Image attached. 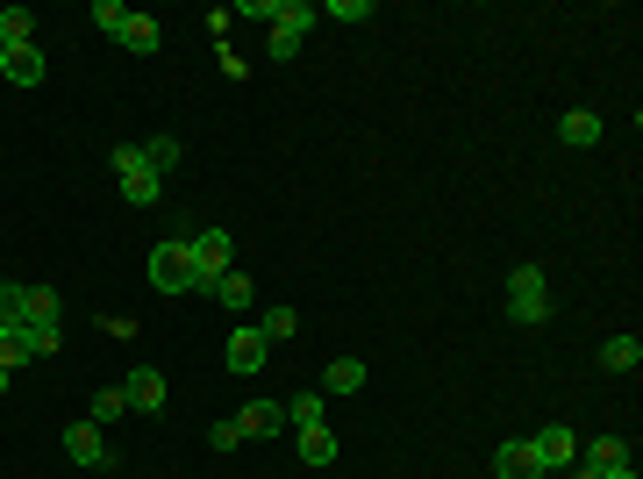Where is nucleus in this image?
Instances as JSON below:
<instances>
[{
  "label": "nucleus",
  "mask_w": 643,
  "mask_h": 479,
  "mask_svg": "<svg viewBox=\"0 0 643 479\" xmlns=\"http://www.w3.org/2000/svg\"><path fill=\"white\" fill-rule=\"evenodd\" d=\"M94 22L122 43V51H136V57H150V51L165 43V36H158V22H150L144 8H122V0H94Z\"/></svg>",
  "instance_id": "1"
},
{
  "label": "nucleus",
  "mask_w": 643,
  "mask_h": 479,
  "mask_svg": "<svg viewBox=\"0 0 643 479\" xmlns=\"http://www.w3.org/2000/svg\"><path fill=\"white\" fill-rule=\"evenodd\" d=\"M322 22V8H308V0H280L272 8V57H301V43H308V29Z\"/></svg>",
  "instance_id": "2"
},
{
  "label": "nucleus",
  "mask_w": 643,
  "mask_h": 479,
  "mask_svg": "<svg viewBox=\"0 0 643 479\" xmlns=\"http://www.w3.org/2000/svg\"><path fill=\"white\" fill-rule=\"evenodd\" d=\"M115 179H122V201H129V207L165 201V179L144 164V151H136V143H115Z\"/></svg>",
  "instance_id": "3"
},
{
  "label": "nucleus",
  "mask_w": 643,
  "mask_h": 479,
  "mask_svg": "<svg viewBox=\"0 0 643 479\" xmlns=\"http://www.w3.org/2000/svg\"><path fill=\"white\" fill-rule=\"evenodd\" d=\"M508 316L515 322H544L550 316V279H544V265H515V273H508Z\"/></svg>",
  "instance_id": "4"
},
{
  "label": "nucleus",
  "mask_w": 643,
  "mask_h": 479,
  "mask_svg": "<svg viewBox=\"0 0 643 479\" xmlns=\"http://www.w3.org/2000/svg\"><path fill=\"white\" fill-rule=\"evenodd\" d=\"M150 287H158V294H193V251H187V236H165V244L150 251Z\"/></svg>",
  "instance_id": "5"
},
{
  "label": "nucleus",
  "mask_w": 643,
  "mask_h": 479,
  "mask_svg": "<svg viewBox=\"0 0 643 479\" xmlns=\"http://www.w3.org/2000/svg\"><path fill=\"white\" fill-rule=\"evenodd\" d=\"M187 251H193V294H208L229 273V230H193Z\"/></svg>",
  "instance_id": "6"
},
{
  "label": "nucleus",
  "mask_w": 643,
  "mask_h": 479,
  "mask_svg": "<svg viewBox=\"0 0 643 479\" xmlns=\"http://www.w3.org/2000/svg\"><path fill=\"white\" fill-rule=\"evenodd\" d=\"M65 458L86 466V472H107V466H115V444L101 437V423H72L65 429Z\"/></svg>",
  "instance_id": "7"
},
{
  "label": "nucleus",
  "mask_w": 643,
  "mask_h": 479,
  "mask_svg": "<svg viewBox=\"0 0 643 479\" xmlns=\"http://www.w3.org/2000/svg\"><path fill=\"white\" fill-rule=\"evenodd\" d=\"M529 451H536V466H544V472H565L579 458V444H572V429H565V423H550V429H536V437H529Z\"/></svg>",
  "instance_id": "8"
},
{
  "label": "nucleus",
  "mask_w": 643,
  "mask_h": 479,
  "mask_svg": "<svg viewBox=\"0 0 643 479\" xmlns=\"http://www.w3.org/2000/svg\"><path fill=\"white\" fill-rule=\"evenodd\" d=\"M265 358H272V343L257 337L251 322H243V329H229V372H265Z\"/></svg>",
  "instance_id": "9"
},
{
  "label": "nucleus",
  "mask_w": 643,
  "mask_h": 479,
  "mask_svg": "<svg viewBox=\"0 0 643 479\" xmlns=\"http://www.w3.org/2000/svg\"><path fill=\"white\" fill-rule=\"evenodd\" d=\"M0 79H8V86H43V51H36V43L0 51Z\"/></svg>",
  "instance_id": "10"
},
{
  "label": "nucleus",
  "mask_w": 643,
  "mask_h": 479,
  "mask_svg": "<svg viewBox=\"0 0 643 479\" xmlns=\"http://www.w3.org/2000/svg\"><path fill=\"white\" fill-rule=\"evenodd\" d=\"M236 429H243V437H280V429H286V401H251V408L236 415Z\"/></svg>",
  "instance_id": "11"
},
{
  "label": "nucleus",
  "mask_w": 643,
  "mask_h": 479,
  "mask_svg": "<svg viewBox=\"0 0 643 479\" xmlns=\"http://www.w3.org/2000/svg\"><path fill=\"white\" fill-rule=\"evenodd\" d=\"M214 301H222L229 308V316H251V308H257V287H251V273H222V279H214Z\"/></svg>",
  "instance_id": "12"
},
{
  "label": "nucleus",
  "mask_w": 643,
  "mask_h": 479,
  "mask_svg": "<svg viewBox=\"0 0 643 479\" xmlns=\"http://www.w3.org/2000/svg\"><path fill=\"white\" fill-rule=\"evenodd\" d=\"M494 479H550V472L536 466L529 444H500V451H494Z\"/></svg>",
  "instance_id": "13"
},
{
  "label": "nucleus",
  "mask_w": 643,
  "mask_h": 479,
  "mask_svg": "<svg viewBox=\"0 0 643 479\" xmlns=\"http://www.w3.org/2000/svg\"><path fill=\"white\" fill-rule=\"evenodd\" d=\"M358 386H365V365H358V358H329V365H322V386H315V394L329 401V394H358Z\"/></svg>",
  "instance_id": "14"
},
{
  "label": "nucleus",
  "mask_w": 643,
  "mask_h": 479,
  "mask_svg": "<svg viewBox=\"0 0 643 479\" xmlns=\"http://www.w3.org/2000/svg\"><path fill=\"white\" fill-rule=\"evenodd\" d=\"M122 394H129V408H144V415H150V408H165V380H158V365H136Z\"/></svg>",
  "instance_id": "15"
},
{
  "label": "nucleus",
  "mask_w": 643,
  "mask_h": 479,
  "mask_svg": "<svg viewBox=\"0 0 643 479\" xmlns=\"http://www.w3.org/2000/svg\"><path fill=\"white\" fill-rule=\"evenodd\" d=\"M558 137L572 143V151H593V143H601V115H593V108H572V115L558 123Z\"/></svg>",
  "instance_id": "16"
},
{
  "label": "nucleus",
  "mask_w": 643,
  "mask_h": 479,
  "mask_svg": "<svg viewBox=\"0 0 643 479\" xmlns=\"http://www.w3.org/2000/svg\"><path fill=\"white\" fill-rule=\"evenodd\" d=\"M22 43H36V14H29V8H0V51H22Z\"/></svg>",
  "instance_id": "17"
},
{
  "label": "nucleus",
  "mask_w": 643,
  "mask_h": 479,
  "mask_svg": "<svg viewBox=\"0 0 643 479\" xmlns=\"http://www.w3.org/2000/svg\"><path fill=\"white\" fill-rule=\"evenodd\" d=\"M329 458H336V429L329 423L301 429V466H329Z\"/></svg>",
  "instance_id": "18"
},
{
  "label": "nucleus",
  "mask_w": 643,
  "mask_h": 479,
  "mask_svg": "<svg viewBox=\"0 0 643 479\" xmlns=\"http://www.w3.org/2000/svg\"><path fill=\"white\" fill-rule=\"evenodd\" d=\"M136 151H144V164H150L158 179H172V164L187 158V151H179V137H150V143H136Z\"/></svg>",
  "instance_id": "19"
},
{
  "label": "nucleus",
  "mask_w": 643,
  "mask_h": 479,
  "mask_svg": "<svg viewBox=\"0 0 643 479\" xmlns=\"http://www.w3.org/2000/svg\"><path fill=\"white\" fill-rule=\"evenodd\" d=\"M601 365H608V372H636V365H643V343H636V337H608V343H601Z\"/></svg>",
  "instance_id": "20"
},
{
  "label": "nucleus",
  "mask_w": 643,
  "mask_h": 479,
  "mask_svg": "<svg viewBox=\"0 0 643 479\" xmlns=\"http://www.w3.org/2000/svg\"><path fill=\"white\" fill-rule=\"evenodd\" d=\"M251 329H257V337H265V343H286V337H294V329H301V316H294V308H265V316H257Z\"/></svg>",
  "instance_id": "21"
},
{
  "label": "nucleus",
  "mask_w": 643,
  "mask_h": 479,
  "mask_svg": "<svg viewBox=\"0 0 643 479\" xmlns=\"http://www.w3.org/2000/svg\"><path fill=\"white\" fill-rule=\"evenodd\" d=\"M43 322H57V294H51V287H29V301H22V329H43Z\"/></svg>",
  "instance_id": "22"
},
{
  "label": "nucleus",
  "mask_w": 643,
  "mask_h": 479,
  "mask_svg": "<svg viewBox=\"0 0 643 479\" xmlns=\"http://www.w3.org/2000/svg\"><path fill=\"white\" fill-rule=\"evenodd\" d=\"M587 466H593V472H615V466H630V451H622L615 437H593V444H587Z\"/></svg>",
  "instance_id": "23"
},
{
  "label": "nucleus",
  "mask_w": 643,
  "mask_h": 479,
  "mask_svg": "<svg viewBox=\"0 0 643 479\" xmlns=\"http://www.w3.org/2000/svg\"><path fill=\"white\" fill-rule=\"evenodd\" d=\"M122 415H129V394H122V386H101V394H94V415H86V423H122Z\"/></svg>",
  "instance_id": "24"
},
{
  "label": "nucleus",
  "mask_w": 643,
  "mask_h": 479,
  "mask_svg": "<svg viewBox=\"0 0 643 479\" xmlns=\"http://www.w3.org/2000/svg\"><path fill=\"white\" fill-rule=\"evenodd\" d=\"M22 301H29L22 279H0V322H8V329H22Z\"/></svg>",
  "instance_id": "25"
},
{
  "label": "nucleus",
  "mask_w": 643,
  "mask_h": 479,
  "mask_svg": "<svg viewBox=\"0 0 643 479\" xmlns=\"http://www.w3.org/2000/svg\"><path fill=\"white\" fill-rule=\"evenodd\" d=\"M372 0H329V8H322V22H372Z\"/></svg>",
  "instance_id": "26"
},
{
  "label": "nucleus",
  "mask_w": 643,
  "mask_h": 479,
  "mask_svg": "<svg viewBox=\"0 0 643 479\" xmlns=\"http://www.w3.org/2000/svg\"><path fill=\"white\" fill-rule=\"evenodd\" d=\"M286 423H294V429H315L322 423V394H294V401H286Z\"/></svg>",
  "instance_id": "27"
},
{
  "label": "nucleus",
  "mask_w": 643,
  "mask_h": 479,
  "mask_svg": "<svg viewBox=\"0 0 643 479\" xmlns=\"http://www.w3.org/2000/svg\"><path fill=\"white\" fill-rule=\"evenodd\" d=\"M0 365H29V337H22V329H8V322H0Z\"/></svg>",
  "instance_id": "28"
},
{
  "label": "nucleus",
  "mask_w": 643,
  "mask_h": 479,
  "mask_svg": "<svg viewBox=\"0 0 643 479\" xmlns=\"http://www.w3.org/2000/svg\"><path fill=\"white\" fill-rule=\"evenodd\" d=\"M29 337V365H36V358H57V322H43V329H22Z\"/></svg>",
  "instance_id": "29"
},
{
  "label": "nucleus",
  "mask_w": 643,
  "mask_h": 479,
  "mask_svg": "<svg viewBox=\"0 0 643 479\" xmlns=\"http://www.w3.org/2000/svg\"><path fill=\"white\" fill-rule=\"evenodd\" d=\"M208 444H214V451H236V444H243V429H236V415H229V423H214V429H208Z\"/></svg>",
  "instance_id": "30"
},
{
  "label": "nucleus",
  "mask_w": 643,
  "mask_h": 479,
  "mask_svg": "<svg viewBox=\"0 0 643 479\" xmlns=\"http://www.w3.org/2000/svg\"><path fill=\"white\" fill-rule=\"evenodd\" d=\"M601 479H636V472H630V466H615V472H601Z\"/></svg>",
  "instance_id": "31"
},
{
  "label": "nucleus",
  "mask_w": 643,
  "mask_h": 479,
  "mask_svg": "<svg viewBox=\"0 0 643 479\" xmlns=\"http://www.w3.org/2000/svg\"><path fill=\"white\" fill-rule=\"evenodd\" d=\"M572 479H601V472H593V466H579V472H572Z\"/></svg>",
  "instance_id": "32"
},
{
  "label": "nucleus",
  "mask_w": 643,
  "mask_h": 479,
  "mask_svg": "<svg viewBox=\"0 0 643 479\" xmlns=\"http://www.w3.org/2000/svg\"><path fill=\"white\" fill-rule=\"evenodd\" d=\"M0 394H8V365H0Z\"/></svg>",
  "instance_id": "33"
}]
</instances>
